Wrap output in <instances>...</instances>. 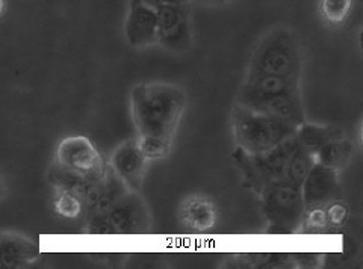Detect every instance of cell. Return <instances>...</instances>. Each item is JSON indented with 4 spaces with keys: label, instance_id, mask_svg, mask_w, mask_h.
Returning a JSON list of instances; mask_svg holds the SVG:
<instances>
[{
    "label": "cell",
    "instance_id": "cell-1",
    "mask_svg": "<svg viewBox=\"0 0 363 269\" xmlns=\"http://www.w3.org/2000/svg\"><path fill=\"white\" fill-rule=\"evenodd\" d=\"M186 106V91L172 82H141L130 89L135 138L147 159H165L172 153Z\"/></svg>",
    "mask_w": 363,
    "mask_h": 269
},
{
    "label": "cell",
    "instance_id": "cell-2",
    "mask_svg": "<svg viewBox=\"0 0 363 269\" xmlns=\"http://www.w3.org/2000/svg\"><path fill=\"white\" fill-rule=\"evenodd\" d=\"M303 69L304 53L298 35L288 26H276L256 44L245 77H303Z\"/></svg>",
    "mask_w": 363,
    "mask_h": 269
},
{
    "label": "cell",
    "instance_id": "cell-3",
    "mask_svg": "<svg viewBox=\"0 0 363 269\" xmlns=\"http://www.w3.org/2000/svg\"><path fill=\"white\" fill-rule=\"evenodd\" d=\"M232 132L236 149L247 154L265 153L294 137L295 126L260 112L235 103L232 109Z\"/></svg>",
    "mask_w": 363,
    "mask_h": 269
},
{
    "label": "cell",
    "instance_id": "cell-4",
    "mask_svg": "<svg viewBox=\"0 0 363 269\" xmlns=\"http://www.w3.org/2000/svg\"><path fill=\"white\" fill-rule=\"evenodd\" d=\"M298 147L300 144L294 134L274 149L260 154H247L240 149H235L232 159L241 173L244 186L257 195L265 186L286 177L292 154Z\"/></svg>",
    "mask_w": 363,
    "mask_h": 269
},
{
    "label": "cell",
    "instance_id": "cell-5",
    "mask_svg": "<svg viewBox=\"0 0 363 269\" xmlns=\"http://www.w3.org/2000/svg\"><path fill=\"white\" fill-rule=\"evenodd\" d=\"M152 227V214L141 193L126 189L112 203L96 214H89L86 233H144Z\"/></svg>",
    "mask_w": 363,
    "mask_h": 269
},
{
    "label": "cell",
    "instance_id": "cell-6",
    "mask_svg": "<svg viewBox=\"0 0 363 269\" xmlns=\"http://www.w3.org/2000/svg\"><path fill=\"white\" fill-rule=\"evenodd\" d=\"M268 233H295L300 229L306 209L301 185L279 181L265 186L257 194Z\"/></svg>",
    "mask_w": 363,
    "mask_h": 269
},
{
    "label": "cell",
    "instance_id": "cell-7",
    "mask_svg": "<svg viewBox=\"0 0 363 269\" xmlns=\"http://www.w3.org/2000/svg\"><path fill=\"white\" fill-rule=\"evenodd\" d=\"M236 103L286 121L295 127L308 120L301 89H260L242 84L236 96Z\"/></svg>",
    "mask_w": 363,
    "mask_h": 269
},
{
    "label": "cell",
    "instance_id": "cell-8",
    "mask_svg": "<svg viewBox=\"0 0 363 269\" xmlns=\"http://www.w3.org/2000/svg\"><path fill=\"white\" fill-rule=\"evenodd\" d=\"M53 166L88 181H104L109 173L108 161L85 134H70L61 139L55 151Z\"/></svg>",
    "mask_w": 363,
    "mask_h": 269
},
{
    "label": "cell",
    "instance_id": "cell-9",
    "mask_svg": "<svg viewBox=\"0 0 363 269\" xmlns=\"http://www.w3.org/2000/svg\"><path fill=\"white\" fill-rule=\"evenodd\" d=\"M189 2L168 4L157 11V46L168 52L184 53L192 47V32Z\"/></svg>",
    "mask_w": 363,
    "mask_h": 269
},
{
    "label": "cell",
    "instance_id": "cell-10",
    "mask_svg": "<svg viewBox=\"0 0 363 269\" xmlns=\"http://www.w3.org/2000/svg\"><path fill=\"white\" fill-rule=\"evenodd\" d=\"M149 159L135 137L118 144L109 156V168L129 190L141 193Z\"/></svg>",
    "mask_w": 363,
    "mask_h": 269
},
{
    "label": "cell",
    "instance_id": "cell-11",
    "mask_svg": "<svg viewBox=\"0 0 363 269\" xmlns=\"http://www.w3.org/2000/svg\"><path fill=\"white\" fill-rule=\"evenodd\" d=\"M218 206L201 193L186 194L177 206L179 222L192 233H209L218 224Z\"/></svg>",
    "mask_w": 363,
    "mask_h": 269
},
{
    "label": "cell",
    "instance_id": "cell-12",
    "mask_svg": "<svg viewBox=\"0 0 363 269\" xmlns=\"http://www.w3.org/2000/svg\"><path fill=\"white\" fill-rule=\"evenodd\" d=\"M124 37L133 49L157 46V11L140 0H129Z\"/></svg>",
    "mask_w": 363,
    "mask_h": 269
},
{
    "label": "cell",
    "instance_id": "cell-13",
    "mask_svg": "<svg viewBox=\"0 0 363 269\" xmlns=\"http://www.w3.org/2000/svg\"><path fill=\"white\" fill-rule=\"evenodd\" d=\"M301 197L304 206L325 205L328 201L339 198V173L315 161L301 182Z\"/></svg>",
    "mask_w": 363,
    "mask_h": 269
},
{
    "label": "cell",
    "instance_id": "cell-14",
    "mask_svg": "<svg viewBox=\"0 0 363 269\" xmlns=\"http://www.w3.org/2000/svg\"><path fill=\"white\" fill-rule=\"evenodd\" d=\"M40 246L18 233L0 231V266L18 269L33 265L40 259Z\"/></svg>",
    "mask_w": 363,
    "mask_h": 269
},
{
    "label": "cell",
    "instance_id": "cell-15",
    "mask_svg": "<svg viewBox=\"0 0 363 269\" xmlns=\"http://www.w3.org/2000/svg\"><path fill=\"white\" fill-rule=\"evenodd\" d=\"M342 137H345V132L340 127L330 125H316V122H309L308 120L295 129V138H297L300 147L313 156L325 144Z\"/></svg>",
    "mask_w": 363,
    "mask_h": 269
},
{
    "label": "cell",
    "instance_id": "cell-16",
    "mask_svg": "<svg viewBox=\"0 0 363 269\" xmlns=\"http://www.w3.org/2000/svg\"><path fill=\"white\" fill-rule=\"evenodd\" d=\"M357 150L354 142L350 141L347 137H342L325 144L321 150L315 153L313 158L316 162L340 174L353 162Z\"/></svg>",
    "mask_w": 363,
    "mask_h": 269
},
{
    "label": "cell",
    "instance_id": "cell-17",
    "mask_svg": "<svg viewBox=\"0 0 363 269\" xmlns=\"http://www.w3.org/2000/svg\"><path fill=\"white\" fill-rule=\"evenodd\" d=\"M294 259L288 254L272 253H247L227 257L223 262V268H285L292 266Z\"/></svg>",
    "mask_w": 363,
    "mask_h": 269
},
{
    "label": "cell",
    "instance_id": "cell-18",
    "mask_svg": "<svg viewBox=\"0 0 363 269\" xmlns=\"http://www.w3.org/2000/svg\"><path fill=\"white\" fill-rule=\"evenodd\" d=\"M52 209L58 217L65 219H77L85 214V203L82 198L65 188L53 186Z\"/></svg>",
    "mask_w": 363,
    "mask_h": 269
},
{
    "label": "cell",
    "instance_id": "cell-19",
    "mask_svg": "<svg viewBox=\"0 0 363 269\" xmlns=\"http://www.w3.org/2000/svg\"><path fill=\"white\" fill-rule=\"evenodd\" d=\"M354 9V0H320L318 13L327 26L342 28L348 23Z\"/></svg>",
    "mask_w": 363,
    "mask_h": 269
},
{
    "label": "cell",
    "instance_id": "cell-20",
    "mask_svg": "<svg viewBox=\"0 0 363 269\" xmlns=\"http://www.w3.org/2000/svg\"><path fill=\"white\" fill-rule=\"evenodd\" d=\"M327 230H328V226H327V215H325L324 205L306 206L298 231L321 233Z\"/></svg>",
    "mask_w": 363,
    "mask_h": 269
},
{
    "label": "cell",
    "instance_id": "cell-21",
    "mask_svg": "<svg viewBox=\"0 0 363 269\" xmlns=\"http://www.w3.org/2000/svg\"><path fill=\"white\" fill-rule=\"evenodd\" d=\"M328 230L342 229L351 218V210L342 198H335L324 205Z\"/></svg>",
    "mask_w": 363,
    "mask_h": 269
},
{
    "label": "cell",
    "instance_id": "cell-22",
    "mask_svg": "<svg viewBox=\"0 0 363 269\" xmlns=\"http://www.w3.org/2000/svg\"><path fill=\"white\" fill-rule=\"evenodd\" d=\"M292 259H294V265L304 266V268H315V266L321 265L323 256H315V254L298 256V254H295V256H292Z\"/></svg>",
    "mask_w": 363,
    "mask_h": 269
},
{
    "label": "cell",
    "instance_id": "cell-23",
    "mask_svg": "<svg viewBox=\"0 0 363 269\" xmlns=\"http://www.w3.org/2000/svg\"><path fill=\"white\" fill-rule=\"evenodd\" d=\"M140 2L149 5L155 9H157L159 6L162 5H168V4H182V2H188V0H140Z\"/></svg>",
    "mask_w": 363,
    "mask_h": 269
},
{
    "label": "cell",
    "instance_id": "cell-24",
    "mask_svg": "<svg viewBox=\"0 0 363 269\" xmlns=\"http://www.w3.org/2000/svg\"><path fill=\"white\" fill-rule=\"evenodd\" d=\"M188 2H194L200 5H211V6H217V5H224L230 0H188Z\"/></svg>",
    "mask_w": 363,
    "mask_h": 269
},
{
    "label": "cell",
    "instance_id": "cell-25",
    "mask_svg": "<svg viewBox=\"0 0 363 269\" xmlns=\"http://www.w3.org/2000/svg\"><path fill=\"white\" fill-rule=\"evenodd\" d=\"M5 190H6V186H5V178H4V174L0 173V200H2V197L5 195Z\"/></svg>",
    "mask_w": 363,
    "mask_h": 269
},
{
    "label": "cell",
    "instance_id": "cell-26",
    "mask_svg": "<svg viewBox=\"0 0 363 269\" xmlns=\"http://www.w3.org/2000/svg\"><path fill=\"white\" fill-rule=\"evenodd\" d=\"M6 11V0H0V17L5 14Z\"/></svg>",
    "mask_w": 363,
    "mask_h": 269
}]
</instances>
